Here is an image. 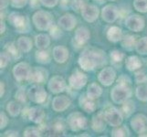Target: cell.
Instances as JSON below:
<instances>
[{
    "instance_id": "6da1fadb",
    "label": "cell",
    "mask_w": 147,
    "mask_h": 137,
    "mask_svg": "<svg viewBox=\"0 0 147 137\" xmlns=\"http://www.w3.org/2000/svg\"><path fill=\"white\" fill-rule=\"evenodd\" d=\"M105 52L97 48H87L80 54L78 63L84 72H90L106 63Z\"/></svg>"
},
{
    "instance_id": "7a4b0ae2",
    "label": "cell",
    "mask_w": 147,
    "mask_h": 137,
    "mask_svg": "<svg viewBox=\"0 0 147 137\" xmlns=\"http://www.w3.org/2000/svg\"><path fill=\"white\" fill-rule=\"evenodd\" d=\"M32 23L38 30L46 31L49 30L54 25L53 17L46 10H38L32 16Z\"/></svg>"
},
{
    "instance_id": "3957f363",
    "label": "cell",
    "mask_w": 147,
    "mask_h": 137,
    "mask_svg": "<svg viewBox=\"0 0 147 137\" xmlns=\"http://www.w3.org/2000/svg\"><path fill=\"white\" fill-rule=\"evenodd\" d=\"M7 21L19 33H27L30 29L29 19L19 12H12L8 15Z\"/></svg>"
},
{
    "instance_id": "277c9868",
    "label": "cell",
    "mask_w": 147,
    "mask_h": 137,
    "mask_svg": "<svg viewBox=\"0 0 147 137\" xmlns=\"http://www.w3.org/2000/svg\"><path fill=\"white\" fill-rule=\"evenodd\" d=\"M66 124L72 132H80L87 128L88 120L80 111H73L68 115Z\"/></svg>"
},
{
    "instance_id": "5b68a950",
    "label": "cell",
    "mask_w": 147,
    "mask_h": 137,
    "mask_svg": "<svg viewBox=\"0 0 147 137\" xmlns=\"http://www.w3.org/2000/svg\"><path fill=\"white\" fill-rule=\"evenodd\" d=\"M131 96V86L118 84L111 91V98L116 104H123L128 101Z\"/></svg>"
},
{
    "instance_id": "8992f818",
    "label": "cell",
    "mask_w": 147,
    "mask_h": 137,
    "mask_svg": "<svg viewBox=\"0 0 147 137\" xmlns=\"http://www.w3.org/2000/svg\"><path fill=\"white\" fill-rule=\"evenodd\" d=\"M28 100L37 104H42L48 98V92L40 84H34L28 90Z\"/></svg>"
},
{
    "instance_id": "52a82bcc",
    "label": "cell",
    "mask_w": 147,
    "mask_h": 137,
    "mask_svg": "<svg viewBox=\"0 0 147 137\" xmlns=\"http://www.w3.org/2000/svg\"><path fill=\"white\" fill-rule=\"evenodd\" d=\"M31 70L32 68L30 67L29 64L27 62H18L13 67L12 70V73L15 80L17 82H25V80H28L30 74H31Z\"/></svg>"
},
{
    "instance_id": "ba28073f",
    "label": "cell",
    "mask_w": 147,
    "mask_h": 137,
    "mask_svg": "<svg viewBox=\"0 0 147 137\" xmlns=\"http://www.w3.org/2000/svg\"><path fill=\"white\" fill-rule=\"evenodd\" d=\"M88 82V77L85 73H83L80 70H76L70 74L69 78V85L70 88L74 90H82L85 87Z\"/></svg>"
},
{
    "instance_id": "9c48e42d",
    "label": "cell",
    "mask_w": 147,
    "mask_h": 137,
    "mask_svg": "<svg viewBox=\"0 0 147 137\" xmlns=\"http://www.w3.org/2000/svg\"><path fill=\"white\" fill-rule=\"evenodd\" d=\"M104 116L107 124L111 125V127H116L123 124V121L124 116L121 113V110L115 108V107H111L108 110L104 111Z\"/></svg>"
},
{
    "instance_id": "30bf717a",
    "label": "cell",
    "mask_w": 147,
    "mask_h": 137,
    "mask_svg": "<svg viewBox=\"0 0 147 137\" xmlns=\"http://www.w3.org/2000/svg\"><path fill=\"white\" fill-rule=\"evenodd\" d=\"M99 7L93 4H84V6L80 9V14L85 21L88 23H93L98 19L100 15Z\"/></svg>"
},
{
    "instance_id": "8fae6325",
    "label": "cell",
    "mask_w": 147,
    "mask_h": 137,
    "mask_svg": "<svg viewBox=\"0 0 147 137\" xmlns=\"http://www.w3.org/2000/svg\"><path fill=\"white\" fill-rule=\"evenodd\" d=\"M125 27L131 31L134 32H140L145 27V21L143 17L140 15L134 14L130 15L129 17L125 19Z\"/></svg>"
},
{
    "instance_id": "7c38bea8",
    "label": "cell",
    "mask_w": 147,
    "mask_h": 137,
    "mask_svg": "<svg viewBox=\"0 0 147 137\" xmlns=\"http://www.w3.org/2000/svg\"><path fill=\"white\" fill-rule=\"evenodd\" d=\"M115 80H116V72L111 67H104L98 74L99 82L101 85L105 86V87H109V86L113 85L115 82Z\"/></svg>"
},
{
    "instance_id": "4fadbf2b",
    "label": "cell",
    "mask_w": 147,
    "mask_h": 137,
    "mask_svg": "<svg viewBox=\"0 0 147 137\" xmlns=\"http://www.w3.org/2000/svg\"><path fill=\"white\" fill-rule=\"evenodd\" d=\"M130 124L136 134H141L147 132V116L143 113H137L131 119Z\"/></svg>"
},
{
    "instance_id": "5bb4252c",
    "label": "cell",
    "mask_w": 147,
    "mask_h": 137,
    "mask_svg": "<svg viewBox=\"0 0 147 137\" xmlns=\"http://www.w3.org/2000/svg\"><path fill=\"white\" fill-rule=\"evenodd\" d=\"M101 18L106 23H113L120 17V10L114 5H106L102 7L100 11Z\"/></svg>"
},
{
    "instance_id": "9a60e30c",
    "label": "cell",
    "mask_w": 147,
    "mask_h": 137,
    "mask_svg": "<svg viewBox=\"0 0 147 137\" xmlns=\"http://www.w3.org/2000/svg\"><path fill=\"white\" fill-rule=\"evenodd\" d=\"M66 88H67V82H66L65 79L61 77V76H53L48 82V90L51 93L59 94L63 92Z\"/></svg>"
},
{
    "instance_id": "2e32d148",
    "label": "cell",
    "mask_w": 147,
    "mask_h": 137,
    "mask_svg": "<svg viewBox=\"0 0 147 137\" xmlns=\"http://www.w3.org/2000/svg\"><path fill=\"white\" fill-rule=\"evenodd\" d=\"M49 78V72L42 67H34L32 68L31 74L28 82H31L34 84H44L47 82Z\"/></svg>"
},
{
    "instance_id": "e0dca14e",
    "label": "cell",
    "mask_w": 147,
    "mask_h": 137,
    "mask_svg": "<svg viewBox=\"0 0 147 137\" xmlns=\"http://www.w3.org/2000/svg\"><path fill=\"white\" fill-rule=\"evenodd\" d=\"M70 104H71V101L68 96L58 95L52 101V109L57 113H62L69 107Z\"/></svg>"
},
{
    "instance_id": "ac0fdd59",
    "label": "cell",
    "mask_w": 147,
    "mask_h": 137,
    "mask_svg": "<svg viewBox=\"0 0 147 137\" xmlns=\"http://www.w3.org/2000/svg\"><path fill=\"white\" fill-rule=\"evenodd\" d=\"M27 117L30 121H32L34 124H41L45 120L46 114H45V111L43 109L35 106V107H31V108L28 109Z\"/></svg>"
},
{
    "instance_id": "d6986e66",
    "label": "cell",
    "mask_w": 147,
    "mask_h": 137,
    "mask_svg": "<svg viewBox=\"0 0 147 137\" xmlns=\"http://www.w3.org/2000/svg\"><path fill=\"white\" fill-rule=\"evenodd\" d=\"M107 121H106L104 111H99L92 116V129L95 133H102L106 129L107 126Z\"/></svg>"
},
{
    "instance_id": "ffe728a7",
    "label": "cell",
    "mask_w": 147,
    "mask_h": 137,
    "mask_svg": "<svg viewBox=\"0 0 147 137\" xmlns=\"http://www.w3.org/2000/svg\"><path fill=\"white\" fill-rule=\"evenodd\" d=\"M90 38V31L86 27H80L75 30L74 33V42L75 44L80 47L87 43Z\"/></svg>"
},
{
    "instance_id": "44dd1931",
    "label": "cell",
    "mask_w": 147,
    "mask_h": 137,
    "mask_svg": "<svg viewBox=\"0 0 147 137\" xmlns=\"http://www.w3.org/2000/svg\"><path fill=\"white\" fill-rule=\"evenodd\" d=\"M79 106L83 111L87 113H92L97 109V104L95 103V100L90 98L87 94L80 95L79 98Z\"/></svg>"
},
{
    "instance_id": "7402d4cb",
    "label": "cell",
    "mask_w": 147,
    "mask_h": 137,
    "mask_svg": "<svg viewBox=\"0 0 147 137\" xmlns=\"http://www.w3.org/2000/svg\"><path fill=\"white\" fill-rule=\"evenodd\" d=\"M58 25L62 29L69 31V30H72L76 27V25H77V19H76L73 14L66 13L59 18Z\"/></svg>"
},
{
    "instance_id": "603a6c76",
    "label": "cell",
    "mask_w": 147,
    "mask_h": 137,
    "mask_svg": "<svg viewBox=\"0 0 147 137\" xmlns=\"http://www.w3.org/2000/svg\"><path fill=\"white\" fill-rule=\"evenodd\" d=\"M52 56L55 62H57L59 64H63L69 59V51L65 46L62 45L56 46L52 50Z\"/></svg>"
},
{
    "instance_id": "cb8c5ba5",
    "label": "cell",
    "mask_w": 147,
    "mask_h": 137,
    "mask_svg": "<svg viewBox=\"0 0 147 137\" xmlns=\"http://www.w3.org/2000/svg\"><path fill=\"white\" fill-rule=\"evenodd\" d=\"M106 37L110 42L117 43L121 42V38H123V30L118 26H111L108 28L107 33H106Z\"/></svg>"
},
{
    "instance_id": "d4e9b609",
    "label": "cell",
    "mask_w": 147,
    "mask_h": 137,
    "mask_svg": "<svg viewBox=\"0 0 147 137\" xmlns=\"http://www.w3.org/2000/svg\"><path fill=\"white\" fill-rule=\"evenodd\" d=\"M142 66H143V62L138 56H129L125 59V67L130 72H136L142 68Z\"/></svg>"
},
{
    "instance_id": "484cf974",
    "label": "cell",
    "mask_w": 147,
    "mask_h": 137,
    "mask_svg": "<svg viewBox=\"0 0 147 137\" xmlns=\"http://www.w3.org/2000/svg\"><path fill=\"white\" fill-rule=\"evenodd\" d=\"M65 129H66L65 123L61 119L58 118L52 123V125L49 127L47 133L51 134L50 135H61L62 134H64Z\"/></svg>"
},
{
    "instance_id": "4316f807",
    "label": "cell",
    "mask_w": 147,
    "mask_h": 137,
    "mask_svg": "<svg viewBox=\"0 0 147 137\" xmlns=\"http://www.w3.org/2000/svg\"><path fill=\"white\" fill-rule=\"evenodd\" d=\"M17 45H18V49H20V51L23 53L29 52L33 48L32 39L28 37H26V36L19 37L17 41Z\"/></svg>"
},
{
    "instance_id": "83f0119b",
    "label": "cell",
    "mask_w": 147,
    "mask_h": 137,
    "mask_svg": "<svg viewBox=\"0 0 147 137\" xmlns=\"http://www.w3.org/2000/svg\"><path fill=\"white\" fill-rule=\"evenodd\" d=\"M50 45V38L48 34L40 33L35 37V46L38 49H47Z\"/></svg>"
},
{
    "instance_id": "f1b7e54d",
    "label": "cell",
    "mask_w": 147,
    "mask_h": 137,
    "mask_svg": "<svg viewBox=\"0 0 147 137\" xmlns=\"http://www.w3.org/2000/svg\"><path fill=\"white\" fill-rule=\"evenodd\" d=\"M7 111L11 117H17L22 111L21 103L18 101H11L7 104Z\"/></svg>"
},
{
    "instance_id": "f546056e",
    "label": "cell",
    "mask_w": 147,
    "mask_h": 137,
    "mask_svg": "<svg viewBox=\"0 0 147 137\" xmlns=\"http://www.w3.org/2000/svg\"><path fill=\"white\" fill-rule=\"evenodd\" d=\"M86 94H87L90 98L96 100V99L100 98L101 94H102V88H101L98 83L92 82L88 86Z\"/></svg>"
},
{
    "instance_id": "4dcf8cb0",
    "label": "cell",
    "mask_w": 147,
    "mask_h": 137,
    "mask_svg": "<svg viewBox=\"0 0 147 137\" xmlns=\"http://www.w3.org/2000/svg\"><path fill=\"white\" fill-rule=\"evenodd\" d=\"M4 50L6 51L11 56V58L14 59H18L21 57V51L20 49H18V45L15 43V42H7L5 44L4 46Z\"/></svg>"
},
{
    "instance_id": "1f68e13d",
    "label": "cell",
    "mask_w": 147,
    "mask_h": 137,
    "mask_svg": "<svg viewBox=\"0 0 147 137\" xmlns=\"http://www.w3.org/2000/svg\"><path fill=\"white\" fill-rule=\"evenodd\" d=\"M137 40H138L137 38L134 36V35H125L121 40V47L126 49L127 50H131L135 49V45Z\"/></svg>"
},
{
    "instance_id": "d6a6232c",
    "label": "cell",
    "mask_w": 147,
    "mask_h": 137,
    "mask_svg": "<svg viewBox=\"0 0 147 137\" xmlns=\"http://www.w3.org/2000/svg\"><path fill=\"white\" fill-rule=\"evenodd\" d=\"M35 59L40 64H48L50 62L51 57L46 49H38L35 52Z\"/></svg>"
},
{
    "instance_id": "836d02e7",
    "label": "cell",
    "mask_w": 147,
    "mask_h": 137,
    "mask_svg": "<svg viewBox=\"0 0 147 137\" xmlns=\"http://www.w3.org/2000/svg\"><path fill=\"white\" fill-rule=\"evenodd\" d=\"M134 110H135L134 103L130 99L121 104V113H123V115L124 116V117H130V116L134 113Z\"/></svg>"
},
{
    "instance_id": "e575fe53",
    "label": "cell",
    "mask_w": 147,
    "mask_h": 137,
    "mask_svg": "<svg viewBox=\"0 0 147 137\" xmlns=\"http://www.w3.org/2000/svg\"><path fill=\"white\" fill-rule=\"evenodd\" d=\"M136 52L142 56H146L147 55V37L140 38L135 45Z\"/></svg>"
},
{
    "instance_id": "d590c367",
    "label": "cell",
    "mask_w": 147,
    "mask_h": 137,
    "mask_svg": "<svg viewBox=\"0 0 147 137\" xmlns=\"http://www.w3.org/2000/svg\"><path fill=\"white\" fill-rule=\"evenodd\" d=\"M135 96L141 101H147V83L139 84L135 90Z\"/></svg>"
},
{
    "instance_id": "8d00e7d4",
    "label": "cell",
    "mask_w": 147,
    "mask_h": 137,
    "mask_svg": "<svg viewBox=\"0 0 147 137\" xmlns=\"http://www.w3.org/2000/svg\"><path fill=\"white\" fill-rule=\"evenodd\" d=\"M129 130L125 125H119L113 127V130L111 131V135L113 137H126L129 136Z\"/></svg>"
},
{
    "instance_id": "74e56055",
    "label": "cell",
    "mask_w": 147,
    "mask_h": 137,
    "mask_svg": "<svg viewBox=\"0 0 147 137\" xmlns=\"http://www.w3.org/2000/svg\"><path fill=\"white\" fill-rule=\"evenodd\" d=\"M42 131L37 128V127H33V126H28L23 132V136L25 137H38L41 136L42 134Z\"/></svg>"
},
{
    "instance_id": "f35d334b",
    "label": "cell",
    "mask_w": 147,
    "mask_h": 137,
    "mask_svg": "<svg viewBox=\"0 0 147 137\" xmlns=\"http://www.w3.org/2000/svg\"><path fill=\"white\" fill-rule=\"evenodd\" d=\"M15 98L18 101H19L20 103H27V100L28 99V90L26 91L24 87L19 88L16 93H15Z\"/></svg>"
},
{
    "instance_id": "ab89813d",
    "label": "cell",
    "mask_w": 147,
    "mask_h": 137,
    "mask_svg": "<svg viewBox=\"0 0 147 137\" xmlns=\"http://www.w3.org/2000/svg\"><path fill=\"white\" fill-rule=\"evenodd\" d=\"M134 80L138 85L147 83V73L145 70H138L134 74Z\"/></svg>"
},
{
    "instance_id": "60d3db41",
    "label": "cell",
    "mask_w": 147,
    "mask_h": 137,
    "mask_svg": "<svg viewBox=\"0 0 147 137\" xmlns=\"http://www.w3.org/2000/svg\"><path fill=\"white\" fill-rule=\"evenodd\" d=\"M110 58L113 63H120L124 59V54L118 49H113L110 52Z\"/></svg>"
},
{
    "instance_id": "b9f144b4",
    "label": "cell",
    "mask_w": 147,
    "mask_h": 137,
    "mask_svg": "<svg viewBox=\"0 0 147 137\" xmlns=\"http://www.w3.org/2000/svg\"><path fill=\"white\" fill-rule=\"evenodd\" d=\"M134 7L137 12L147 13V0H134Z\"/></svg>"
},
{
    "instance_id": "7bdbcfd3",
    "label": "cell",
    "mask_w": 147,
    "mask_h": 137,
    "mask_svg": "<svg viewBox=\"0 0 147 137\" xmlns=\"http://www.w3.org/2000/svg\"><path fill=\"white\" fill-rule=\"evenodd\" d=\"M11 59H12L11 56H10L6 50L1 51V53H0V68L1 69L7 68V66L9 64Z\"/></svg>"
},
{
    "instance_id": "ee69618b",
    "label": "cell",
    "mask_w": 147,
    "mask_h": 137,
    "mask_svg": "<svg viewBox=\"0 0 147 137\" xmlns=\"http://www.w3.org/2000/svg\"><path fill=\"white\" fill-rule=\"evenodd\" d=\"M61 29L62 28H60L59 25H53L49 29V33L51 35V37H53V38L58 39L59 37H61V35H62Z\"/></svg>"
},
{
    "instance_id": "f6af8a7d",
    "label": "cell",
    "mask_w": 147,
    "mask_h": 137,
    "mask_svg": "<svg viewBox=\"0 0 147 137\" xmlns=\"http://www.w3.org/2000/svg\"><path fill=\"white\" fill-rule=\"evenodd\" d=\"M29 0H10V5L14 8H23L27 6Z\"/></svg>"
},
{
    "instance_id": "bcb514c9",
    "label": "cell",
    "mask_w": 147,
    "mask_h": 137,
    "mask_svg": "<svg viewBox=\"0 0 147 137\" xmlns=\"http://www.w3.org/2000/svg\"><path fill=\"white\" fill-rule=\"evenodd\" d=\"M83 0H70V7L75 11H79L84 6Z\"/></svg>"
},
{
    "instance_id": "7dc6e473",
    "label": "cell",
    "mask_w": 147,
    "mask_h": 137,
    "mask_svg": "<svg viewBox=\"0 0 147 137\" xmlns=\"http://www.w3.org/2000/svg\"><path fill=\"white\" fill-rule=\"evenodd\" d=\"M8 124V117L5 111L0 113V129L3 130L7 126Z\"/></svg>"
},
{
    "instance_id": "c3c4849f",
    "label": "cell",
    "mask_w": 147,
    "mask_h": 137,
    "mask_svg": "<svg viewBox=\"0 0 147 137\" xmlns=\"http://www.w3.org/2000/svg\"><path fill=\"white\" fill-rule=\"evenodd\" d=\"M39 1L43 7L48 8H52L57 6L59 0H39Z\"/></svg>"
},
{
    "instance_id": "681fc988",
    "label": "cell",
    "mask_w": 147,
    "mask_h": 137,
    "mask_svg": "<svg viewBox=\"0 0 147 137\" xmlns=\"http://www.w3.org/2000/svg\"><path fill=\"white\" fill-rule=\"evenodd\" d=\"M117 83L118 84H124V85H128L131 86V79L126 75H121L117 79Z\"/></svg>"
},
{
    "instance_id": "f907efd6",
    "label": "cell",
    "mask_w": 147,
    "mask_h": 137,
    "mask_svg": "<svg viewBox=\"0 0 147 137\" xmlns=\"http://www.w3.org/2000/svg\"><path fill=\"white\" fill-rule=\"evenodd\" d=\"M1 136H18V131H15V130H8V131H6L4 134H1Z\"/></svg>"
},
{
    "instance_id": "816d5d0a",
    "label": "cell",
    "mask_w": 147,
    "mask_h": 137,
    "mask_svg": "<svg viewBox=\"0 0 147 137\" xmlns=\"http://www.w3.org/2000/svg\"><path fill=\"white\" fill-rule=\"evenodd\" d=\"M9 3L10 0H0V8H1V10L6 9Z\"/></svg>"
},
{
    "instance_id": "f5cc1de1",
    "label": "cell",
    "mask_w": 147,
    "mask_h": 137,
    "mask_svg": "<svg viewBox=\"0 0 147 137\" xmlns=\"http://www.w3.org/2000/svg\"><path fill=\"white\" fill-rule=\"evenodd\" d=\"M6 23H5L4 19H1V21H0V34H4L5 32H6Z\"/></svg>"
},
{
    "instance_id": "db71d44e",
    "label": "cell",
    "mask_w": 147,
    "mask_h": 137,
    "mask_svg": "<svg viewBox=\"0 0 147 137\" xmlns=\"http://www.w3.org/2000/svg\"><path fill=\"white\" fill-rule=\"evenodd\" d=\"M5 91H6V85H5L4 82H0V97H3L5 94Z\"/></svg>"
},
{
    "instance_id": "11a10c76",
    "label": "cell",
    "mask_w": 147,
    "mask_h": 137,
    "mask_svg": "<svg viewBox=\"0 0 147 137\" xmlns=\"http://www.w3.org/2000/svg\"><path fill=\"white\" fill-rule=\"evenodd\" d=\"M29 3H30V6H31L32 7H38L40 4V1L39 0H29Z\"/></svg>"
},
{
    "instance_id": "9f6ffc18",
    "label": "cell",
    "mask_w": 147,
    "mask_h": 137,
    "mask_svg": "<svg viewBox=\"0 0 147 137\" xmlns=\"http://www.w3.org/2000/svg\"><path fill=\"white\" fill-rule=\"evenodd\" d=\"M69 2H70L69 0H60V6L62 7H67Z\"/></svg>"
},
{
    "instance_id": "6f0895ef",
    "label": "cell",
    "mask_w": 147,
    "mask_h": 137,
    "mask_svg": "<svg viewBox=\"0 0 147 137\" xmlns=\"http://www.w3.org/2000/svg\"><path fill=\"white\" fill-rule=\"evenodd\" d=\"M94 1H97V2H99V3H102V2L105 1V0H94Z\"/></svg>"
},
{
    "instance_id": "680465c9",
    "label": "cell",
    "mask_w": 147,
    "mask_h": 137,
    "mask_svg": "<svg viewBox=\"0 0 147 137\" xmlns=\"http://www.w3.org/2000/svg\"><path fill=\"white\" fill-rule=\"evenodd\" d=\"M108 1H115V0H108Z\"/></svg>"
}]
</instances>
